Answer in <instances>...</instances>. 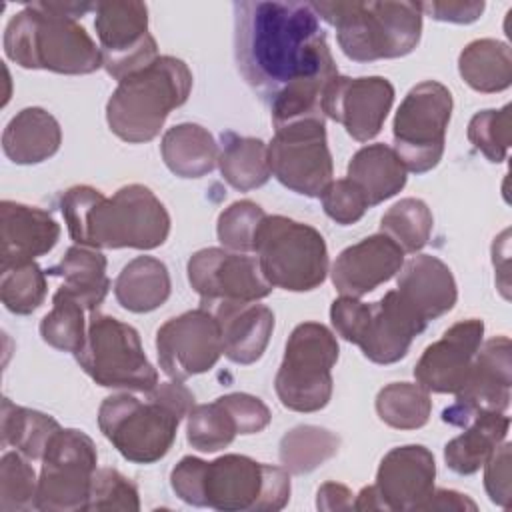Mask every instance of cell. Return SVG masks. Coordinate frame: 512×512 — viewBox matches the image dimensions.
<instances>
[{"instance_id": "f546056e", "label": "cell", "mask_w": 512, "mask_h": 512, "mask_svg": "<svg viewBox=\"0 0 512 512\" xmlns=\"http://www.w3.org/2000/svg\"><path fill=\"white\" fill-rule=\"evenodd\" d=\"M170 274L162 260L136 256L114 282V296L124 310L144 314L160 308L170 296Z\"/></svg>"}, {"instance_id": "ab89813d", "label": "cell", "mask_w": 512, "mask_h": 512, "mask_svg": "<svg viewBox=\"0 0 512 512\" xmlns=\"http://www.w3.org/2000/svg\"><path fill=\"white\" fill-rule=\"evenodd\" d=\"M186 418L188 444L200 452H218L232 444L238 434L232 414L218 400L192 406Z\"/></svg>"}, {"instance_id": "ee69618b", "label": "cell", "mask_w": 512, "mask_h": 512, "mask_svg": "<svg viewBox=\"0 0 512 512\" xmlns=\"http://www.w3.org/2000/svg\"><path fill=\"white\" fill-rule=\"evenodd\" d=\"M88 510H140L138 488L114 468H98L92 478Z\"/></svg>"}, {"instance_id": "2e32d148", "label": "cell", "mask_w": 512, "mask_h": 512, "mask_svg": "<svg viewBox=\"0 0 512 512\" xmlns=\"http://www.w3.org/2000/svg\"><path fill=\"white\" fill-rule=\"evenodd\" d=\"M188 282L208 310L224 302H258L272 292L256 258L226 248H202L188 260Z\"/></svg>"}, {"instance_id": "4dcf8cb0", "label": "cell", "mask_w": 512, "mask_h": 512, "mask_svg": "<svg viewBox=\"0 0 512 512\" xmlns=\"http://www.w3.org/2000/svg\"><path fill=\"white\" fill-rule=\"evenodd\" d=\"M50 276L62 278V286L86 310L94 312L106 298L110 280L106 276V256L88 246H70L64 258L48 268Z\"/></svg>"}, {"instance_id": "f907efd6", "label": "cell", "mask_w": 512, "mask_h": 512, "mask_svg": "<svg viewBox=\"0 0 512 512\" xmlns=\"http://www.w3.org/2000/svg\"><path fill=\"white\" fill-rule=\"evenodd\" d=\"M420 510H476V504L456 490H432L428 500L420 506Z\"/></svg>"}, {"instance_id": "7402d4cb", "label": "cell", "mask_w": 512, "mask_h": 512, "mask_svg": "<svg viewBox=\"0 0 512 512\" xmlns=\"http://www.w3.org/2000/svg\"><path fill=\"white\" fill-rule=\"evenodd\" d=\"M404 264L402 248L386 234H372L344 248L332 264L330 276L342 296L360 298L388 282Z\"/></svg>"}, {"instance_id": "7a4b0ae2", "label": "cell", "mask_w": 512, "mask_h": 512, "mask_svg": "<svg viewBox=\"0 0 512 512\" xmlns=\"http://www.w3.org/2000/svg\"><path fill=\"white\" fill-rule=\"evenodd\" d=\"M70 238L88 248L152 250L170 234V214L154 192L142 184L118 188L110 198L78 184L60 198Z\"/></svg>"}, {"instance_id": "cb8c5ba5", "label": "cell", "mask_w": 512, "mask_h": 512, "mask_svg": "<svg viewBox=\"0 0 512 512\" xmlns=\"http://www.w3.org/2000/svg\"><path fill=\"white\" fill-rule=\"evenodd\" d=\"M222 336V354L236 364H254L262 358L272 330L274 314L258 302H224L208 308Z\"/></svg>"}, {"instance_id": "603a6c76", "label": "cell", "mask_w": 512, "mask_h": 512, "mask_svg": "<svg viewBox=\"0 0 512 512\" xmlns=\"http://www.w3.org/2000/svg\"><path fill=\"white\" fill-rule=\"evenodd\" d=\"M60 238L58 222L42 208L12 200L0 204V260L2 266L30 262L48 254Z\"/></svg>"}, {"instance_id": "8992f818", "label": "cell", "mask_w": 512, "mask_h": 512, "mask_svg": "<svg viewBox=\"0 0 512 512\" xmlns=\"http://www.w3.org/2000/svg\"><path fill=\"white\" fill-rule=\"evenodd\" d=\"M336 28L342 52L356 62L402 58L422 34L420 2H310Z\"/></svg>"}, {"instance_id": "bcb514c9", "label": "cell", "mask_w": 512, "mask_h": 512, "mask_svg": "<svg viewBox=\"0 0 512 512\" xmlns=\"http://www.w3.org/2000/svg\"><path fill=\"white\" fill-rule=\"evenodd\" d=\"M226 406V410L232 414L236 422L238 434H256L262 432L270 424V410L268 406L246 392H232L216 398Z\"/></svg>"}, {"instance_id": "e0dca14e", "label": "cell", "mask_w": 512, "mask_h": 512, "mask_svg": "<svg viewBox=\"0 0 512 512\" xmlns=\"http://www.w3.org/2000/svg\"><path fill=\"white\" fill-rule=\"evenodd\" d=\"M156 350L162 372L170 380L184 382L214 368L222 356L220 326L208 310H188L158 328Z\"/></svg>"}, {"instance_id": "9c48e42d", "label": "cell", "mask_w": 512, "mask_h": 512, "mask_svg": "<svg viewBox=\"0 0 512 512\" xmlns=\"http://www.w3.org/2000/svg\"><path fill=\"white\" fill-rule=\"evenodd\" d=\"M254 252L272 288L308 292L326 280L328 248L310 224L278 214L264 216L254 236Z\"/></svg>"}, {"instance_id": "d590c367", "label": "cell", "mask_w": 512, "mask_h": 512, "mask_svg": "<svg viewBox=\"0 0 512 512\" xmlns=\"http://www.w3.org/2000/svg\"><path fill=\"white\" fill-rule=\"evenodd\" d=\"M378 418L390 428L416 430L422 428L432 412L430 392L420 384L392 382L376 396Z\"/></svg>"}, {"instance_id": "f35d334b", "label": "cell", "mask_w": 512, "mask_h": 512, "mask_svg": "<svg viewBox=\"0 0 512 512\" xmlns=\"http://www.w3.org/2000/svg\"><path fill=\"white\" fill-rule=\"evenodd\" d=\"M0 298L12 314H32L46 298V272L30 260L0 268Z\"/></svg>"}, {"instance_id": "b9f144b4", "label": "cell", "mask_w": 512, "mask_h": 512, "mask_svg": "<svg viewBox=\"0 0 512 512\" xmlns=\"http://www.w3.org/2000/svg\"><path fill=\"white\" fill-rule=\"evenodd\" d=\"M266 212L252 200L232 202L220 212L216 234L220 244L232 252H254V236Z\"/></svg>"}, {"instance_id": "83f0119b", "label": "cell", "mask_w": 512, "mask_h": 512, "mask_svg": "<svg viewBox=\"0 0 512 512\" xmlns=\"http://www.w3.org/2000/svg\"><path fill=\"white\" fill-rule=\"evenodd\" d=\"M406 166L386 144L360 148L348 162V180L366 196L368 206H376L396 196L406 186Z\"/></svg>"}, {"instance_id": "9a60e30c", "label": "cell", "mask_w": 512, "mask_h": 512, "mask_svg": "<svg viewBox=\"0 0 512 512\" xmlns=\"http://www.w3.org/2000/svg\"><path fill=\"white\" fill-rule=\"evenodd\" d=\"M94 28L100 40L102 66L114 80H122L158 58V46L148 32L144 2H96Z\"/></svg>"}, {"instance_id": "4fadbf2b", "label": "cell", "mask_w": 512, "mask_h": 512, "mask_svg": "<svg viewBox=\"0 0 512 512\" xmlns=\"http://www.w3.org/2000/svg\"><path fill=\"white\" fill-rule=\"evenodd\" d=\"M268 162L276 180L288 190L308 198L320 196L334 174L324 114H306L276 124L268 144Z\"/></svg>"}, {"instance_id": "f1b7e54d", "label": "cell", "mask_w": 512, "mask_h": 512, "mask_svg": "<svg viewBox=\"0 0 512 512\" xmlns=\"http://www.w3.org/2000/svg\"><path fill=\"white\" fill-rule=\"evenodd\" d=\"M162 160L180 178H202L218 164V144L200 124L182 122L164 132L160 142Z\"/></svg>"}, {"instance_id": "60d3db41", "label": "cell", "mask_w": 512, "mask_h": 512, "mask_svg": "<svg viewBox=\"0 0 512 512\" xmlns=\"http://www.w3.org/2000/svg\"><path fill=\"white\" fill-rule=\"evenodd\" d=\"M38 480L24 454L6 452L0 460V510L20 512L36 508Z\"/></svg>"}, {"instance_id": "7c38bea8", "label": "cell", "mask_w": 512, "mask_h": 512, "mask_svg": "<svg viewBox=\"0 0 512 512\" xmlns=\"http://www.w3.org/2000/svg\"><path fill=\"white\" fill-rule=\"evenodd\" d=\"M450 116L452 94L444 84L424 80L410 88L392 124L394 152L406 170L424 174L438 166L444 154Z\"/></svg>"}, {"instance_id": "d6986e66", "label": "cell", "mask_w": 512, "mask_h": 512, "mask_svg": "<svg viewBox=\"0 0 512 512\" xmlns=\"http://www.w3.org/2000/svg\"><path fill=\"white\" fill-rule=\"evenodd\" d=\"M394 86L382 76H334L324 92L320 108L324 116L340 122L358 142L372 140L392 108Z\"/></svg>"}, {"instance_id": "7bdbcfd3", "label": "cell", "mask_w": 512, "mask_h": 512, "mask_svg": "<svg viewBox=\"0 0 512 512\" xmlns=\"http://www.w3.org/2000/svg\"><path fill=\"white\" fill-rule=\"evenodd\" d=\"M512 106L506 104L500 110H482L472 116L468 124V140L490 162H504L510 148L512 130Z\"/></svg>"}, {"instance_id": "f6af8a7d", "label": "cell", "mask_w": 512, "mask_h": 512, "mask_svg": "<svg viewBox=\"0 0 512 512\" xmlns=\"http://www.w3.org/2000/svg\"><path fill=\"white\" fill-rule=\"evenodd\" d=\"M322 208L336 224H356L370 208L362 190L348 178L332 180L320 194Z\"/></svg>"}, {"instance_id": "277c9868", "label": "cell", "mask_w": 512, "mask_h": 512, "mask_svg": "<svg viewBox=\"0 0 512 512\" xmlns=\"http://www.w3.org/2000/svg\"><path fill=\"white\" fill-rule=\"evenodd\" d=\"M192 406L194 394L182 382H158L146 400L128 392L104 398L98 408V426L126 460L152 464L168 454L178 424Z\"/></svg>"}, {"instance_id": "d4e9b609", "label": "cell", "mask_w": 512, "mask_h": 512, "mask_svg": "<svg viewBox=\"0 0 512 512\" xmlns=\"http://www.w3.org/2000/svg\"><path fill=\"white\" fill-rule=\"evenodd\" d=\"M396 290L426 322L450 312L458 298L452 270L432 254H418L404 262Z\"/></svg>"}, {"instance_id": "4316f807", "label": "cell", "mask_w": 512, "mask_h": 512, "mask_svg": "<svg viewBox=\"0 0 512 512\" xmlns=\"http://www.w3.org/2000/svg\"><path fill=\"white\" fill-rule=\"evenodd\" d=\"M510 418L504 412H482L472 418L464 432L452 438L444 448L446 466L456 474L478 472L490 454L506 440Z\"/></svg>"}, {"instance_id": "d6a6232c", "label": "cell", "mask_w": 512, "mask_h": 512, "mask_svg": "<svg viewBox=\"0 0 512 512\" xmlns=\"http://www.w3.org/2000/svg\"><path fill=\"white\" fill-rule=\"evenodd\" d=\"M222 150L218 168L222 178L236 190L248 192L260 188L272 176L268 162V146L260 138L222 132Z\"/></svg>"}, {"instance_id": "30bf717a", "label": "cell", "mask_w": 512, "mask_h": 512, "mask_svg": "<svg viewBox=\"0 0 512 512\" xmlns=\"http://www.w3.org/2000/svg\"><path fill=\"white\" fill-rule=\"evenodd\" d=\"M336 336L320 322H302L288 336L274 388L282 406L294 412L322 410L332 396Z\"/></svg>"}, {"instance_id": "5bb4252c", "label": "cell", "mask_w": 512, "mask_h": 512, "mask_svg": "<svg viewBox=\"0 0 512 512\" xmlns=\"http://www.w3.org/2000/svg\"><path fill=\"white\" fill-rule=\"evenodd\" d=\"M96 462V446L88 434L60 428L42 456L36 508L42 512L88 510Z\"/></svg>"}, {"instance_id": "ac0fdd59", "label": "cell", "mask_w": 512, "mask_h": 512, "mask_svg": "<svg viewBox=\"0 0 512 512\" xmlns=\"http://www.w3.org/2000/svg\"><path fill=\"white\" fill-rule=\"evenodd\" d=\"M512 346L508 336H496L480 344L464 386L452 406L444 408L446 424L464 428L482 412H504L510 406Z\"/></svg>"}, {"instance_id": "c3c4849f", "label": "cell", "mask_w": 512, "mask_h": 512, "mask_svg": "<svg viewBox=\"0 0 512 512\" xmlns=\"http://www.w3.org/2000/svg\"><path fill=\"white\" fill-rule=\"evenodd\" d=\"M486 4L484 2H420V10L422 14H428L434 20L440 22H452V24H470L476 22L482 12H484Z\"/></svg>"}, {"instance_id": "8d00e7d4", "label": "cell", "mask_w": 512, "mask_h": 512, "mask_svg": "<svg viewBox=\"0 0 512 512\" xmlns=\"http://www.w3.org/2000/svg\"><path fill=\"white\" fill-rule=\"evenodd\" d=\"M432 212L420 198H402L390 206L380 218V232L394 240L402 252L416 254L422 250L432 234Z\"/></svg>"}, {"instance_id": "5b68a950", "label": "cell", "mask_w": 512, "mask_h": 512, "mask_svg": "<svg viewBox=\"0 0 512 512\" xmlns=\"http://www.w3.org/2000/svg\"><path fill=\"white\" fill-rule=\"evenodd\" d=\"M4 52L22 68L58 74H92L102 66L100 46L54 2H32L4 30Z\"/></svg>"}, {"instance_id": "3957f363", "label": "cell", "mask_w": 512, "mask_h": 512, "mask_svg": "<svg viewBox=\"0 0 512 512\" xmlns=\"http://www.w3.org/2000/svg\"><path fill=\"white\" fill-rule=\"evenodd\" d=\"M170 486L186 504L224 512H276L290 500L284 468L242 454H224L212 462L184 456L170 472Z\"/></svg>"}, {"instance_id": "681fc988", "label": "cell", "mask_w": 512, "mask_h": 512, "mask_svg": "<svg viewBox=\"0 0 512 512\" xmlns=\"http://www.w3.org/2000/svg\"><path fill=\"white\" fill-rule=\"evenodd\" d=\"M316 506H318V510H330V512L332 510H352L354 494L344 484L326 482L318 488Z\"/></svg>"}, {"instance_id": "8fae6325", "label": "cell", "mask_w": 512, "mask_h": 512, "mask_svg": "<svg viewBox=\"0 0 512 512\" xmlns=\"http://www.w3.org/2000/svg\"><path fill=\"white\" fill-rule=\"evenodd\" d=\"M76 360L104 388L150 392L158 384V372L146 358L138 332L108 314L92 312Z\"/></svg>"}, {"instance_id": "836d02e7", "label": "cell", "mask_w": 512, "mask_h": 512, "mask_svg": "<svg viewBox=\"0 0 512 512\" xmlns=\"http://www.w3.org/2000/svg\"><path fill=\"white\" fill-rule=\"evenodd\" d=\"M58 430L60 424L52 416L16 406L14 402H10V398H2V446L16 448L28 460H42L48 442Z\"/></svg>"}, {"instance_id": "52a82bcc", "label": "cell", "mask_w": 512, "mask_h": 512, "mask_svg": "<svg viewBox=\"0 0 512 512\" xmlns=\"http://www.w3.org/2000/svg\"><path fill=\"white\" fill-rule=\"evenodd\" d=\"M190 90V68L180 58L158 56L118 82L106 104V122L124 142H150L160 134L168 114L188 100Z\"/></svg>"}, {"instance_id": "44dd1931", "label": "cell", "mask_w": 512, "mask_h": 512, "mask_svg": "<svg viewBox=\"0 0 512 512\" xmlns=\"http://www.w3.org/2000/svg\"><path fill=\"white\" fill-rule=\"evenodd\" d=\"M436 462L420 444L392 448L380 462L372 484L382 510H420L434 490Z\"/></svg>"}, {"instance_id": "1f68e13d", "label": "cell", "mask_w": 512, "mask_h": 512, "mask_svg": "<svg viewBox=\"0 0 512 512\" xmlns=\"http://www.w3.org/2000/svg\"><path fill=\"white\" fill-rule=\"evenodd\" d=\"M458 72L476 92H502L512 84L510 46L494 38L472 40L458 56Z\"/></svg>"}, {"instance_id": "ba28073f", "label": "cell", "mask_w": 512, "mask_h": 512, "mask_svg": "<svg viewBox=\"0 0 512 512\" xmlns=\"http://www.w3.org/2000/svg\"><path fill=\"white\" fill-rule=\"evenodd\" d=\"M330 320L338 336L356 344L376 364L402 360L412 340L428 324L404 302L398 290L386 292L372 304L352 296H340L330 306Z\"/></svg>"}, {"instance_id": "6da1fadb", "label": "cell", "mask_w": 512, "mask_h": 512, "mask_svg": "<svg viewBox=\"0 0 512 512\" xmlns=\"http://www.w3.org/2000/svg\"><path fill=\"white\" fill-rule=\"evenodd\" d=\"M234 58L270 104L274 126L322 112V92L338 76L318 16L304 2H236Z\"/></svg>"}, {"instance_id": "74e56055", "label": "cell", "mask_w": 512, "mask_h": 512, "mask_svg": "<svg viewBox=\"0 0 512 512\" xmlns=\"http://www.w3.org/2000/svg\"><path fill=\"white\" fill-rule=\"evenodd\" d=\"M84 306L64 288L52 298V310L40 322V336L42 340L62 352L76 354L86 340V320H84Z\"/></svg>"}, {"instance_id": "7dc6e473", "label": "cell", "mask_w": 512, "mask_h": 512, "mask_svg": "<svg viewBox=\"0 0 512 512\" xmlns=\"http://www.w3.org/2000/svg\"><path fill=\"white\" fill-rule=\"evenodd\" d=\"M484 488L490 500L502 508L510 506V444L502 442L484 462Z\"/></svg>"}, {"instance_id": "e575fe53", "label": "cell", "mask_w": 512, "mask_h": 512, "mask_svg": "<svg viewBox=\"0 0 512 512\" xmlns=\"http://www.w3.org/2000/svg\"><path fill=\"white\" fill-rule=\"evenodd\" d=\"M280 464L288 474H308L336 456L340 438L322 426L300 424L288 430L278 446Z\"/></svg>"}, {"instance_id": "ffe728a7", "label": "cell", "mask_w": 512, "mask_h": 512, "mask_svg": "<svg viewBox=\"0 0 512 512\" xmlns=\"http://www.w3.org/2000/svg\"><path fill=\"white\" fill-rule=\"evenodd\" d=\"M484 322L468 318L452 324L440 340L432 342L414 368L416 384L436 394H456L474 364L482 344Z\"/></svg>"}, {"instance_id": "484cf974", "label": "cell", "mask_w": 512, "mask_h": 512, "mask_svg": "<svg viewBox=\"0 0 512 512\" xmlns=\"http://www.w3.org/2000/svg\"><path fill=\"white\" fill-rule=\"evenodd\" d=\"M62 144L58 120L44 108L20 110L4 128L2 150L14 164H40L52 158Z\"/></svg>"}]
</instances>
